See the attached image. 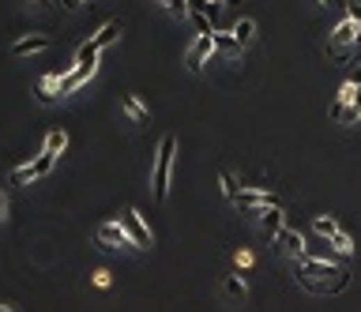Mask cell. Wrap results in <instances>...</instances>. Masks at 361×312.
Masks as SVG:
<instances>
[{
    "mask_svg": "<svg viewBox=\"0 0 361 312\" xmlns=\"http://www.w3.org/2000/svg\"><path fill=\"white\" fill-rule=\"evenodd\" d=\"M42 49H49V38H45V34H31V38H19L12 45L15 57H31V53H42Z\"/></svg>",
    "mask_w": 361,
    "mask_h": 312,
    "instance_id": "obj_11",
    "label": "cell"
},
{
    "mask_svg": "<svg viewBox=\"0 0 361 312\" xmlns=\"http://www.w3.org/2000/svg\"><path fill=\"white\" fill-rule=\"evenodd\" d=\"M98 245H102V249H120V245H132V249H136V241L128 237L125 222H102L98 226Z\"/></svg>",
    "mask_w": 361,
    "mask_h": 312,
    "instance_id": "obj_8",
    "label": "cell"
},
{
    "mask_svg": "<svg viewBox=\"0 0 361 312\" xmlns=\"http://www.w3.org/2000/svg\"><path fill=\"white\" fill-rule=\"evenodd\" d=\"M166 8H170V15H177V19H188V0H166Z\"/></svg>",
    "mask_w": 361,
    "mask_h": 312,
    "instance_id": "obj_21",
    "label": "cell"
},
{
    "mask_svg": "<svg viewBox=\"0 0 361 312\" xmlns=\"http://www.w3.org/2000/svg\"><path fill=\"white\" fill-rule=\"evenodd\" d=\"M275 241H279V249H282V252L298 256V260H301V256H309V249H305V237L298 233V229H286V226H282Z\"/></svg>",
    "mask_w": 361,
    "mask_h": 312,
    "instance_id": "obj_9",
    "label": "cell"
},
{
    "mask_svg": "<svg viewBox=\"0 0 361 312\" xmlns=\"http://www.w3.org/2000/svg\"><path fill=\"white\" fill-rule=\"evenodd\" d=\"M358 117H361V83H358V90H354V102H350L346 109H342V117H339V121H342V124H354Z\"/></svg>",
    "mask_w": 361,
    "mask_h": 312,
    "instance_id": "obj_15",
    "label": "cell"
},
{
    "mask_svg": "<svg viewBox=\"0 0 361 312\" xmlns=\"http://www.w3.org/2000/svg\"><path fill=\"white\" fill-rule=\"evenodd\" d=\"M320 4H331V0H320Z\"/></svg>",
    "mask_w": 361,
    "mask_h": 312,
    "instance_id": "obj_30",
    "label": "cell"
},
{
    "mask_svg": "<svg viewBox=\"0 0 361 312\" xmlns=\"http://www.w3.org/2000/svg\"><path fill=\"white\" fill-rule=\"evenodd\" d=\"M98 45H95V38H90V42H83L79 45V53H76V60H98Z\"/></svg>",
    "mask_w": 361,
    "mask_h": 312,
    "instance_id": "obj_20",
    "label": "cell"
},
{
    "mask_svg": "<svg viewBox=\"0 0 361 312\" xmlns=\"http://www.w3.org/2000/svg\"><path fill=\"white\" fill-rule=\"evenodd\" d=\"M61 4H64V8H79L83 0H61Z\"/></svg>",
    "mask_w": 361,
    "mask_h": 312,
    "instance_id": "obj_26",
    "label": "cell"
},
{
    "mask_svg": "<svg viewBox=\"0 0 361 312\" xmlns=\"http://www.w3.org/2000/svg\"><path fill=\"white\" fill-rule=\"evenodd\" d=\"M218 181H222V192H226V196H230V199H234V196H237V192H241V188H237V181H234V177H230V173H222V177H218Z\"/></svg>",
    "mask_w": 361,
    "mask_h": 312,
    "instance_id": "obj_23",
    "label": "cell"
},
{
    "mask_svg": "<svg viewBox=\"0 0 361 312\" xmlns=\"http://www.w3.org/2000/svg\"><path fill=\"white\" fill-rule=\"evenodd\" d=\"M312 229H316L320 237H335L339 222H335V218H316V222H312Z\"/></svg>",
    "mask_w": 361,
    "mask_h": 312,
    "instance_id": "obj_19",
    "label": "cell"
},
{
    "mask_svg": "<svg viewBox=\"0 0 361 312\" xmlns=\"http://www.w3.org/2000/svg\"><path fill=\"white\" fill-rule=\"evenodd\" d=\"M4 211H8V204H4V196H0V222H4Z\"/></svg>",
    "mask_w": 361,
    "mask_h": 312,
    "instance_id": "obj_28",
    "label": "cell"
},
{
    "mask_svg": "<svg viewBox=\"0 0 361 312\" xmlns=\"http://www.w3.org/2000/svg\"><path fill=\"white\" fill-rule=\"evenodd\" d=\"M226 293H230V297H245V282H241V279H226Z\"/></svg>",
    "mask_w": 361,
    "mask_h": 312,
    "instance_id": "obj_24",
    "label": "cell"
},
{
    "mask_svg": "<svg viewBox=\"0 0 361 312\" xmlns=\"http://www.w3.org/2000/svg\"><path fill=\"white\" fill-rule=\"evenodd\" d=\"M350 282V274L335 268L331 260H320V256H301L298 268V286L309 293H342Z\"/></svg>",
    "mask_w": 361,
    "mask_h": 312,
    "instance_id": "obj_1",
    "label": "cell"
},
{
    "mask_svg": "<svg viewBox=\"0 0 361 312\" xmlns=\"http://www.w3.org/2000/svg\"><path fill=\"white\" fill-rule=\"evenodd\" d=\"M354 42H358V19H342L335 26V34H331V45H328L331 60H346L350 49H354Z\"/></svg>",
    "mask_w": 361,
    "mask_h": 312,
    "instance_id": "obj_3",
    "label": "cell"
},
{
    "mask_svg": "<svg viewBox=\"0 0 361 312\" xmlns=\"http://www.w3.org/2000/svg\"><path fill=\"white\" fill-rule=\"evenodd\" d=\"M120 109H125V113L132 117L136 124H151V109H147L136 95H125V98H120Z\"/></svg>",
    "mask_w": 361,
    "mask_h": 312,
    "instance_id": "obj_10",
    "label": "cell"
},
{
    "mask_svg": "<svg viewBox=\"0 0 361 312\" xmlns=\"http://www.w3.org/2000/svg\"><path fill=\"white\" fill-rule=\"evenodd\" d=\"M260 226H264L267 237H279V229H282V211H279V204L260 211Z\"/></svg>",
    "mask_w": 361,
    "mask_h": 312,
    "instance_id": "obj_12",
    "label": "cell"
},
{
    "mask_svg": "<svg viewBox=\"0 0 361 312\" xmlns=\"http://www.w3.org/2000/svg\"><path fill=\"white\" fill-rule=\"evenodd\" d=\"M350 19L361 23V0H350Z\"/></svg>",
    "mask_w": 361,
    "mask_h": 312,
    "instance_id": "obj_25",
    "label": "cell"
},
{
    "mask_svg": "<svg viewBox=\"0 0 361 312\" xmlns=\"http://www.w3.org/2000/svg\"><path fill=\"white\" fill-rule=\"evenodd\" d=\"M234 204L241 211H264V207L279 204V196H275V192H267V188H241L237 196H234Z\"/></svg>",
    "mask_w": 361,
    "mask_h": 312,
    "instance_id": "obj_5",
    "label": "cell"
},
{
    "mask_svg": "<svg viewBox=\"0 0 361 312\" xmlns=\"http://www.w3.org/2000/svg\"><path fill=\"white\" fill-rule=\"evenodd\" d=\"M192 26H196V34H215V23L207 19V12H188Z\"/></svg>",
    "mask_w": 361,
    "mask_h": 312,
    "instance_id": "obj_17",
    "label": "cell"
},
{
    "mask_svg": "<svg viewBox=\"0 0 361 312\" xmlns=\"http://www.w3.org/2000/svg\"><path fill=\"white\" fill-rule=\"evenodd\" d=\"M173 151H177V140L173 136H166V140L159 143V158H154V177H151V185H154V199H162L170 196V173H173Z\"/></svg>",
    "mask_w": 361,
    "mask_h": 312,
    "instance_id": "obj_2",
    "label": "cell"
},
{
    "mask_svg": "<svg viewBox=\"0 0 361 312\" xmlns=\"http://www.w3.org/2000/svg\"><path fill=\"white\" fill-rule=\"evenodd\" d=\"M350 79H354V83H361V64H358V68H354V76H350Z\"/></svg>",
    "mask_w": 361,
    "mask_h": 312,
    "instance_id": "obj_27",
    "label": "cell"
},
{
    "mask_svg": "<svg viewBox=\"0 0 361 312\" xmlns=\"http://www.w3.org/2000/svg\"><path fill=\"white\" fill-rule=\"evenodd\" d=\"M64 147H68V132H49V136H45V151H49V154L64 151Z\"/></svg>",
    "mask_w": 361,
    "mask_h": 312,
    "instance_id": "obj_18",
    "label": "cell"
},
{
    "mask_svg": "<svg viewBox=\"0 0 361 312\" xmlns=\"http://www.w3.org/2000/svg\"><path fill=\"white\" fill-rule=\"evenodd\" d=\"M120 222H125V229H128V237L136 241V249H151V229H147V222H143V215L136 207H128L125 215H120Z\"/></svg>",
    "mask_w": 361,
    "mask_h": 312,
    "instance_id": "obj_7",
    "label": "cell"
},
{
    "mask_svg": "<svg viewBox=\"0 0 361 312\" xmlns=\"http://www.w3.org/2000/svg\"><path fill=\"white\" fill-rule=\"evenodd\" d=\"M53 162H57V154H49V151H42L34 162H26V166L19 170H12V185H26V181H38L45 177V173L53 170Z\"/></svg>",
    "mask_w": 361,
    "mask_h": 312,
    "instance_id": "obj_4",
    "label": "cell"
},
{
    "mask_svg": "<svg viewBox=\"0 0 361 312\" xmlns=\"http://www.w3.org/2000/svg\"><path fill=\"white\" fill-rule=\"evenodd\" d=\"M34 4H49V0H34Z\"/></svg>",
    "mask_w": 361,
    "mask_h": 312,
    "instance_id": "obj_29",
    "label": "cell"
},
{
    "mask_svg": "<svg viewBox=\"0 0 361 312\" xmlns=\"http://www.w3.org/2000/svg\"><path fill=\"white\" fill-rule=\"evenodd\" d=\"M117 38H120V23L113 19V23H106V26L95 34V45H98V49H106V45H113Z\"/></svg>",
    "mask_w": 361,
    "mask_h": 312,
    "instance_id": "obj_14",
    "label": "cell"
},
{
    "mask_svg": "<svg viewBox=\"0 0 361 312\" xmlns=\"http://www.w3.org/2000/svg\"><path fill=\"white\" fill-rule=\"evenodd\" d=\"M234 38L241 42V49H245V45L256 38V19H237L234 23Z\"/></svg>",
    "mask_w": 361,
    "mask_h": 312,
    "instance_id": "obj_13",
    "label": "cell"
},
{
    "mask_svg": "<svg viewBox=\"0 0 361 312\" xmlns=\"http://www.w3.org/2000/svg\"><path fill=\"white\" fill-rule=\"evenodd\" d=\"M215 49H218V45H215V34H196V42L188 45V53H184V64H188L192 72H200Z\"/></svg>",
    "mask_w": 361,
    "mask_h": 312,
    "instance_id": "obj_6",
    "label": "cell"
},
{
    "mask_svg": "<svg viewBox=\"0 0 361 312\" xmlns=\"http://www.w3.org/2000/svg\"><path fill=\"white\" fill-rule=\"evenodd\" d=\"M215 45H218V49H230V53L241 49V42L234 38V34H215Z\"/></svg>",
    "mask_w": 361,
    "mask_h": 312,
    "instance_id": "obj_22",
    "label": "cell"
},
{
    "mask_svg": "<svg viewBox=\"0 0 361 312\" xmlns=\"http://www.w3.org/2000/svg\"><path fill=\"white\" fill-rule=\"evenodd\" d=\"M331 245H335V252L339 256H350V252H354V241H350V233H346V229H335V237H331Z\"/></svg>",
    "mask_w": 361,
    "mask_h": 312,
    "instance_id": "obj_16",
    "label": "cell"
}]
</instances>
